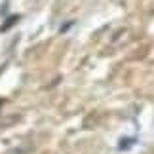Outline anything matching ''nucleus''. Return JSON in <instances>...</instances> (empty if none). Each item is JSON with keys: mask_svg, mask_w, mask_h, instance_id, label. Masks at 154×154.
Returning a JSON list of instances; mask_svg holds the SVG:
<instances>
[{"mask_svg": "<svg viewBox=\"0 0 154 154\" xmlns=\"http://www.w3.org/2000/svg\"><path fill=\"white\" fill-rule=\"evenodd\" d=\"M0 105H2V99H0Z\"/></svg>", "mask_w": 154, "mask_h": 154, "instance_id": "nucleus-1", "label": "nucleus"}]
</instances>
